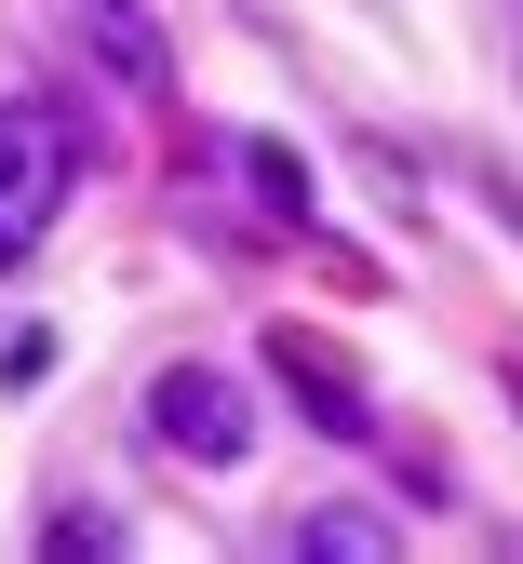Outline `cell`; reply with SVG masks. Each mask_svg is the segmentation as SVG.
Masks as SVG:
<instances>
[{
	"mask_svg": "<svg viewBox=\"0 0 523 564\" xmlns=\"http://www.w3.org/2000/svg\"><path fill=\"white\" fill-rule=\"evenodd\" d=\"M41 551H54V564H95V551H121V511H81V498H67V511L41 524Z\"/></svg>",
	"mask_w": 523,
	"mask_h": 564,
	"instance_id": "cell-6",
	"label": "cell"
},
{
	"mask_svg": "<svg viewBox=\"0 0 523 564\" xmlns=\"http://www.w3.org/2000/svg\"><path fill=\"white\" fill-rule=\"evenodd\" d=\"M242 188L269 202V216H282V229H309V162H295V149H282V134H255V149H242Z\"/></svg>",
	"mask_w": 523,
	"mask_h": 564,
	"instance_id": "cell-5",
	"label": "cell"
},
{
	"mask_svg": "<svg viewBox=\"0 0 523 564\" xmlns=\"http://www.w3.org/2000/svg\"><path fill=\"white\" fill-rule=\"evenodd\" d=\"M148 431H162V457H188V470H242L255 457V390L215 377V364H162L148 377Z\"/></svg>",
	"mask_w": 523,
	"mask_h": 564,
	"instance_id": "cell-1",
	"label": "cell"
},
{
	"mask_svg": "<svg viewBox=\"0 0 523 564\" xmlns=\"http://www.w3.org/2000/svg\"><path fill=\"white\" fill-rule=\"evenodd\" d=\"M41 377H54V336L14 323V336H0V390H41Z\"/></svg>",
	"mask_w": 523,
	"mask_h": 564,
	"instance_id": "cell-7",
	"label": "cell"
},
{
	"mask_svg": "<svg viewBox=\"0 0 523 564\" xmlns=\"http://www.w3.org/2000/svg\"><path fill=\"white\" fill-rule=\"evenodd\" d=\"M282 538L309 551V564H390V551H403V524H390V511H362V498H309Z\"/></svg>",
	"mask_w": 523,
	"mask_h": 564,
	"instance_id": "cell-4",
	"label": "cell"
},
{
	"mask_svg": "<svg viewBox=\"0 0 523 564\" xmlns=\"http://www.w3.org/2000/svg\"><path fill=\"white\" fill-rule=\"evenodd\" d=\"M269 377L295 390V416H309V431L377 444V390H362V377H349V349H323L309 323H269Z\"/></svg>",
	"mask_w": 523,
	"mask_h": 564,
	"instance_id": "cell-3",
	"label": "cell"
},
{
	"mask_svg": "<svg viewBox=\"0 0 523 564\" xmlns=\"http://www.w3.org/2000/svg\"><path fill=\"white\" fill-rule=\"evenodd\" d=\"M67 175H81L67 121H54V108H0V269H14V256H28V242L54 229Z\"/></svg>",
	"mask_w": 523,
	"mask_h": 564,
	"instance_id": "cell-2",
	"label": "cell"
}]
</instances>
